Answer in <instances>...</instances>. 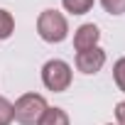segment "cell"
Instances as JSON below:
<instances>
[{"mask_svg": "<svg viewBox=\"0 0 125 125\" xmlns=\"http://www.w3.org/2000/svg\"><path fill=\"white\" fill-rule=\"evenodd\" d=\"M37 34L49 44H59L69 37V22L59 10H42L37 17Z\"/></svg>", "mask_w": 125, "mask_h": 125, "instance_id": "cell-1", "label": "cell"}, {"mask_svg": "<svg viewBox=\"0 0 125 125\" xmlns=\"http://www.w3.org/2000/svg\"><path fill=\"white\" fill-rule=\"evenodd\" d=\"M47 108H49V103H47L44 96H39V93H22L12 103L15 123H20V125H37Z\"/></svg>", "mask_w": 125, "mask_h": 125, "instance_id": "cell-2", "label": "cell"}, {"mask_svg": "<svg viewBox=\"0 0 125 125\" xmlns=\"http://www.w3.org/2000/svg\"><path fill=\"white\" fill-rule=\"evenodd\" d=\"M71 79H74V71L64 59H49L42 66V83L47 91H54V93L66 91L71 86Z\"/></svg>", "mask_w": 125, "mask_h": 125, "instance_id": "cell-3", "label": "cell"}, {"mask_svg": "<svg viewBox=\"0 0 125 125\" xmlns=\"http://www.w3.org/2000/svg\"><path fill=\"white\" fill-rule=\"evenodd\" d=\"M74 64L81 74H98L105 64V52L101 47H93V49H83V52H76V59Z\"/></svg>", "mask_w": 125, "mask_h": 125, "instance_id": "cell-4", "label": "cell"}, {"mask_svg": "<svg viewBox=\"0 0 125 125\" xmlns=\"http://www.w3.org/2000/svg\"><path fill=\"white\" fill-rule=\"evenodd\" d=\"M98 39H101V30H98V25L86 22V25H81V27L74 32V49H76V52L93 49V47H98Z\"/></svg>", "mask_w": 125, "mask_h": 125, "instance_id": "cell-5", "label": "cell"}, {"mask_svg": "<svg viewBox=\"0 0 125 125\" xmlns=\"http://www.w3.org/2000/svg\"><path fill=\"white\" fill-rule=\"evenodd\" d=\"M37 125H71V120H69V115H66V110L64 108H47L44 110V115L39 118V123Z\"/></svg>", "mask_w": 125, "mask_h": 125, "instance_id": "cell-6", "label": "cell"}, {"mask_svg": "<svg viewBox=\"0 0 125 125\" xmlns=\"http://www.w3.org/2000/svg\"><path fill=\"white\" fill-rule=\"evenodd\" d=\"M93 3H96V0H61L64 10L71 12V15H86L93 8Z\"/></svg>", "mask_w": 125, "mask_h": 125, "instance_id": "cell-7", "label": "cell"}, {"mask_svg": "<svg viewBox=\"0 0 125 125\" xmlns=\"http://www.w3.org/2000/svg\"><path fill=\"white\" fill-rule=\"evenodd\" d=\"M12 32H15V17H12L8 10L0 8V42H3V39H10Z\"/></svg>", "mask_w": 125, "mask_h": 125, "instance_id": "cell-8", "label": "cell"}, {"mask_svg": "<svg viewBox=\"0 0 125 125\" xmlns=\"http://www.w3.org/2000/svg\"><path fill=\"white\" fill-rule=\"evenodd\" d=\"M113 81H115V86L125 93V56H120L115 64H113Z\"/></svg>", "mask_w": 125, "mask_h": 125, "instance_id": "cell-9", "label": "cell"}, {"mask_svg": "<svg viewBox=\"0 0 125 125\" xmlns=\"http://www.w3.org/2000/svg\"><path fill=\"white\" fill-rule=\"evenodd\" d=\"M15 120V113H12V103L8 98L0 96V125H10Z\"/></svg>", "mask_w": 125, "mask_h": 125, "instance_id": "cell-10", "label": "cell"}, {"mask_svg": "<svg viewBox=\"0 0 125 125\" xmlns=\"http://www.w3.org/2000/svg\"><path fill=\"white\" fill-rule=\"evenodd\" d=\"M108 15H125V0H101Z\"/></svg>", "mask_w": 125, "mask_h": 125, "instance_id": "cell-11", "label": "cell"}, {"mask_svg": "<svg viewBox=\"0 0 125 125\" xmlns=\"http://www.w3.org/2000/svg\"><path fill=\"white\" fill-rule=\"evenodd\" d=\"M115 125H125V101L115 103Z\"/></svg>", "mask_w": 125, "mask_h": 125, "instance_id": "cell-12", "label": "cell"}]
</instances>
